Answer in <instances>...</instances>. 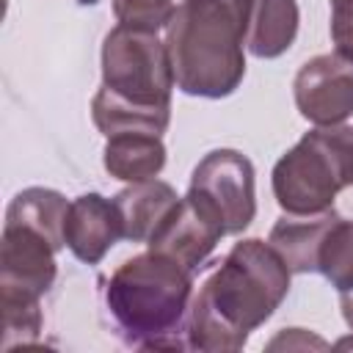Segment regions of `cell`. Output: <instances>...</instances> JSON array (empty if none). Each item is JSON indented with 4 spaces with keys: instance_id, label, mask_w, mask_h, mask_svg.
I'll return each mask as SVG.
<instances>
[{
    "instance_id": "cell-16",
    "label": "cell",
    "mask_w": 353,
    "mask_h": 353,
    "mask_svg": "<svg viewBox=\"0 0 353 353\" xmlns=\"http://www.w3.org/2000/svg\"><path fill=\"white\" fill-rule=\"evenodd\" d=\"M91 116L97 130L110 138L116 132H154L163 135L171 121V108H141L113 97L108 88H99L91 102Z\"/></svg>"
},
{
    "instance_id": "cell-8",
    "label": "cell",
    "mask_w": 353,
    "mask_h": 353,
    "mask_svg": "<svg viewBox=\"0 0 353 353\" xmlns=\"http://www.w3.org/2000/svg\"><path fill=\"white\" fill-rule=\"evenodd\" d=\"M301 116L317 127L342 124L353 113V61L317 55L301 66L292 83Z\"/></svg>"
},
{
    "instance_id": "cell-5",
    "label": "cell",
    "mask_w": 353,
    "mask_h": 353,
    "mask_svg": "<svg viewBox=\"0 0 353 353\" xmlns=\"http://www.w3.org/2000/svg\"><path fill=\"white\" fill-rule=\"evenodd\" d=\"M174 69L157 30L116 25L102 44V88L141 108H171Z\"/></svg>"
},
{
    "instance_id": "cell-11",
    "label": "cell",
    "mask_w": 353,
    "mask_h": 353,
    "mask_svg": "<svg viewBox=\"0 0 353 353\" xmlns=\"http://www.w3.org/2000/svg\"><path fill=\"white\" fill-rule=\"evenodd\" d=\"M336 218L339 215L334 210L309 212V215L287 212L270 229L268 243L281 254V259L287 262V268L292 273H312V270H317L320 245H323L328 229L336 223Z\"/></svg>"
},
{
    "instance_id": "cell-6",
    "label": "cell",
    "mask_w": 353,
    "mask_h": 353,
    "mask_svg": "<svg viewBox=\"0 0 353 353\" xmlns=\"http://www.w3.org/2000/svg\"><path fill=\"white\" fill-rule=\"evenodd\" d=\"M55 245L36 229L6 223L0 248V306L33 309L55 281Z\"/></svg>"
},
{
    "instance_id": "cell-10",
    "label": "cell",
    "mask_w": 353,
    "mask_h": 353,
    "mask_svg": "<svg viewBox=\"0 0 353 353\" xmlns=\"http://www.w3.org/2000/svg\"><path fill=\"white\" fill-rule=\"evenodd\" d=\"M69 251L88 265H97L110 245L124 237L121 212L113 199H105L99 193H83L69 204L66 212V229H63Z\"/></svg>"
},
{
    "instance_id": "cell-1",
    "label": "cell",
    "mask_w": 353,
    "mask_h": 353,
    "mask_svg": "<svg viewBox=\"0 0 353 353\" xmlns=\"http://www.w3.org/2000/svg\"><path fill=\"white\" fill-rule=\"evenodd\" d=\"M290 268L281 254L256 237L234 243L221 268L201 284L188 309V347L207 353L240 350L284 301Z\"/></svg>"
},
{
    "instance_id": "cell-17",
    "label": "cell",
    "mask_w": 353,
    "mask_h": 353,
    "mask_svg": "<svg viewBox=\"0 0 353 353\" xmlns=\"http://www.w3.org/2000/svg\"><path fill=\"white\" fill-rule=\"evenodd\" d=\"M317 270L339 292L353 290V221L336 218V223L328 229L320 245Z\"/></svg>"
},
{
    "instance_id": "cell-14",
    "label": "cell",
    "mask_w": 353,
    "mask_h": 353,
    "mask_svg": "<svg viewBox=\"0 0 353 353\" xmlns=\"http://www.w3.org/2000/svg\"><path fill=\"white\" fill-rule=\"evenodd\" d=\"M298 33L295 0H254L245 44L256 58H279L287 52Z\"/></svg>"
},
{
    "instance_id": "cell-22",
    "label": "cell",
    "mask_w": 353,
    "mask_h": 353,
    "mask_svg": "<svg viewBox=\"0 0 353 353\" xmlns=\"http://www.w3.org/2000/svg\"><path fill=\"white\" fill-rule=\"evenodd\" d=\"M336 347H339V350H353V336L339 339V342H336Z\"/></svg>"
},
{
    "instance_id": "cell-21",
    "label": "cell",
    "mask_w": 353,
    "mask_h": 353,
    "mask_svg": "<svg viewBox=\"0 0 353 353\" xmlns=\"http://www.w3.org/2000/svg\"><path fill=\"white\" fill-rule=\"evenodd\" d=\"M342 298H339V303H342V317H345V323L353 328V290H347V292H339Z\"/></svg>"
},
{
    "instance_id": "cell-12",
    "label": "cell",
    "mask_w": 353,
    "mask_h": 353,
    "mask_svg": "<svg viewBox=\"0 0 353 353\" xmlns=\"http://www.w3.org/2000/svg\"><path fill=\"white\" fill-rule=\"evenodd\" d=\"M113 201L121 212L124 237L132 243H149L157 226L176 207L179 196L168 182L146 179V182H130V188H124Z\"/></svg>"
},
{
    "instance_id": "cell-13",
    "label": "cell",
    "mask_w": 353,
    "mask_h": 353,
    "mask_svg": "<svg viewBox=\"0 0 353 353\" xmlns=\"http://www.w3.org/2000/svg\"><path fill=\"white\" fill-rule=\"evenodd\" d=\"M105 168L124 182L154 179L165 165V146L154 132H116L105 143Z\"/></svg>"
},
{
    "instance_id": "cell-7",
    "label": "cell",
    "mask_w": 353,
    "mask_h": 353,
    "mask_svg": "<svg viewBox=\"0 0 353 353\" xmlns=\"http://www.w3.org/2000/svg\"><path fill=\"white\" fill-rule=\"evenodd\" d=\"M223 223L226 234L243 232L256 212L254 201V165L234 149H215L193 168L190 190Z\"/></svg>"
},
{
    "instance_id": "cell-15",
    "label": "cell",
    "mask_w": 353,
    "mask_h": 353,
    "mask_svg": "<svg viewBox=\"0 0 353 353\" xmlns=\"http://www.w3.org/2000/svg\"><path fill=\"white\" fill-rule=\"evenodd\" d=\"M66 212H69V204L58 190L28 188L11 199L8 212H6V223H19L28 229H36L61 251L66 245V237H63Z\"/></svg>"
},
{
    "instance_id": "cell-2",
    "label": "cell",
    "mask_w": 353,
    "mask_h": 353,
    "mask_svg": "<svg viewBox=\"0 0 353 353\" xmlns=\"http://www.w3.org/2000/svg\"><path fill=\"white\" fill-rule=\"evenodd\" d=\"M254 0H182L165 22L176 88L190 97H229L245 74L243 41Z\"/></svg>"
},
{
    "instance_id": "cell-20",
    "label": "cell",
    "mask_w": 353,
    "mask_h": 353,
    "mask_svg": "<svg viewBox=\"0 0 353 353\" xmlns=\"http://www.w3.org/2000/svg\"><path fill=\"white\" fill-rule=\"evenodd\" d=\"M268 347L270 350H279V347H325V342L323 339H317V336H309L303 328H290V331H281L273 342H268Z\"/></svg>"
},
{
    "instance_id": "cell-9",
    "label": "cell",
    "mask_w": 353,
    "mask_h": 353,
    "mask_svg": "<svg viewBox=\"0 0 353 353\" xmlns=\"http://www.w3.org/2000/svg\"><path fill=\"white\" fill-rule=\"evenodd\" d=\"M226 234L221 218L193 193L176 201V207L168 212V218L157 226V232L149 237V248L157 254L171 256L190 273L212 254L218 240Z\"/></svg>"
},
{
    "instance_id": "cell-19",
    "label": "cell",
    "mask_w": 353,
    "mask_h": 353,
    "mask_svg": "<svg viewBox=\"0 0 353 353\" xmlns=\"http://www.w3.org/2000/svg\"><path fill=\"white\" fill-rule=\"evenodd\" d=\"M331 39L336 52L353 61V0H331Z\"/></svg>"
},
{
    "instance_id": "cell-18",
    "label": "cell",
    "mask_w": 353,
    "mask_h": 353,
    "mask_svg": "<svg viewBox=\"0 0 353 353\" xmlns=\"http://www.w3.org/2000/svg\"><path fill=\"white\" fill-rule=\"evenodd\" d=\"M171 11H174L171 0H113V14L119 25L143 28V30L163 28Z\"/></svg>"
},
{
    "instance_id": "cell-4",
    "label": "cell",
    "mask_w": 353,
    "mask_h": 353,
    "mask_svg": "<svg viewBox=\"0 0 353 353\" xmlns=\"http://www.w3.org/2000/svg\"><path fill=\"white\" fill-rule=\"evenodd\" d=\"M347 185H353V130L342 124L309 130L273 165V196L284 212L331 210Z\"/></svg>"
},
{
    "instance_id": "cell-3",
    "label": "cell",
    "mask_w": 353,
    "mask_h": 353,
    "mask_svg": "<svg viewBox=\"0 0 353 353\" xmlns=\"http://www.w3.org/2000/svg\"><path fill=\"white\" fill-rule=\"evenodd\" d=\"M193 273L165 254L146 251L121 262L108 287L105 306L124 342L146 350L182 347Z\"/></svg>"
}]
</instances>
